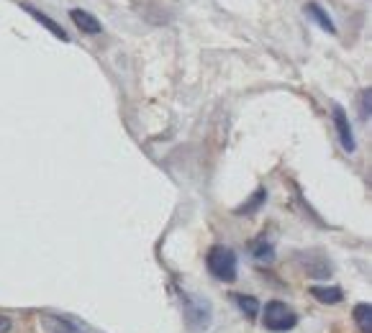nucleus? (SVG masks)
<instances>
[{
  "mask_svg": "<svg viewBox=\"0 0 372 333\" xmlns=\"http://www.w3.org/2000/svg\"><path fill=\"white\" fill-rule=\"evenodd\" d=\"M206 264H208L211 274L221 282H234L236 279V270H239V259H236L234 249L228 246H211L208 256H206Z\"/></svg>",
  "mask_w": 372,
  "mask_h": 333,
  "instance_id": "f257e3e1",
  "label": "nucleus"
},
{
  "mask_svg": "<svg viewBox=\"0 0 372 333\" xmlns=\"http://www.w3.org/2000/svg\"><path fill=\"white\" fill-rule=\"evenodd\" d=\"M262 323H264V328H267V331L285 333V331H291V328H295V323H298V315L293 313L285 303H280V300H273V303H267V307H264Z\"/></svg>",
  "mask_w": 372,
  "mask_h": 333,
  "instance_id": "f03ea898",
  "label": "nucleus"
},
{
  "mask_svg": "<svg viewBox=\"0 0 372 333\" xmlns=\"http://www.w3.org/2000/svg\"><path fill=\"white\" fill-rule=\"evenodd\" d=\"M185 318L190 321L193 331H200V328H206V325H208L211 305L208 303H203L200 297H190V300L185 303Z\"/></svg>",
  "mask_w": 372,
  "mask_h": 333,
  "instance_id": "7ed1b4c3",
  "label": "nucleus"
},
{
  "mask_svg": "<svg viewBox=\"0 0 372 333\" xmlns=\"http://www.w3.org/2000/svg\"><path fill=\"white\" fill-rule=\"evenodd\" d=\"M334 126H336V136H339V144L344 152L352 154L357 149V141H354L352 126H349V118H346L344 108L342 105H334Z\"/></svg>",
  "mask_w": 372,
  "mask_h": 333,
  "instance_id": "20e7f679",
  "label": "nucleus"
},
{
  "mask_svg": "<svg viewBox=\"0 0 372 333\" xmlns=\"http://www.w3.org/2000/svg\"><path fill=\"white\" fill-rule=\"evenodd\" d=\"M70 19H72V23L80 31H85V34H100L103 31V26H100V21L92 16V13H88V10L82 8H72L70 10Z\"/></svg>",
  "mask_w": 372,
  "mask_h": 333,
  "instance_id": "39448f33",
  "label": "nucleus"
},
{
  "mask_svg": "<svg viewBox=\"0 0 372 333\" xmlns=\"http://www.w3.org/2000/svg\"><path fill=\"white\" fill-rule=\"evenodd\" d=\"M21 8L26 10V13H31V16H34V19H37L39 23H41V26H46V28H49V31H52V34H55L57 39H62V41H70V37H67V31H64V28L59 26V23H57V21H52V19H49V16H46V13H41V10H39V8H34V6H28V3H21Z\"/></svg>",
  "mask_w": 372,
  "mask_h": 333,
  "instance_id": "423d86ee",
  "label": "nucleus"
},
{
  "mask_svg": "<svg viewBox=\"0 0 372 333\" xmlns=\"http://www.w3.org/2000/svg\"><path fill=\"white\" fill-rule=\"evenodd\" d=\"M306 13H309L311 19L316 21L324 31H329V34H336V26H334V21H331V16H329L326 10L321 8L318 3H313V0H311V3H306Z\"/></svg>",
  "mask_w": 372,
  "mask_h": 333,
  "instance_id": "0eeeda50",
  "label": "nucleus"
},
{
  "mask_svg": "<svg viewBox=\"0 0 372 333\" xmlns=\"http://www.w3.org/2000/svg\"><path fill=\"white\" fill-rule=\"evenodd\" d=\"M309 292L316 297L318 303H324V305H336V303L344 300V292H342L339 287H318V285H313Z\"/></svg>",
  "mask_w": 372,
  "mask_h": 333,
  "instance_id": "6e6552de",
  "label": "nucleus"
},
{
  "mask_svg": "<svg viewBox=\"0 0 372 333\" xmlns=\"http://www.w3.org/2000/svg\"><path fill=\"white\" fill-rule=\"evenodd\" d=\"M354 321H357L362 333H372V307L367 303H360L354 307Z\"/></svg>",
  "mask_w": 372,
  "mask_h": 333,
  "instance_id": "1a4fd4ad",
  "label": "nucleus"
},
{
  "mask_svg": "<svg viewBox=\"0 0 372 333\" xmlns=\"http://www.w3.org/2000/svg\"><path fill=\"white\" fill-rule=\"evenodd\" d=\"M234 303L246 318H257V313H260V303L252 295H234Z\"/></svg>",
  "mask_w": 372,
  "mask_h": 333,
  "instance_id": "9d476101",
  "label": "nucleus"
},
{
  "mask_svg": "<svg viewBox=\"0 0 372 333\" xmlns=\"http://www.w3.org/2000/svg\"><path fill=\"white\" fill-rule=\"evenodd\" d=\"M264 198H267V192H264V190L260 188V190H257V192H255V198L249 200V203H246V205H242V208H239V210H236V213H239V216H244V213H252V210H257V208L262 205V203H264Z\"/></svg>",
  "mask_w": 372,
  "mask_h": 333,
  "instance_id": "9b49d317",
  "label": "nucleus"
},
{
  "mask_svg": "<svg viewBox=\"0 0 372 333\" xmlns=\"http://www.w3.org/2000/svg\"><path fill=\"white\" fill-rule=\"evenodd\" d=\"M255 256H257V261H273L275 249L267 241H260V243H255Z\"/></svg>",
  "mask_w": 372,
  "mask_h": 333,
  "instance_id": "f8f14e48",
  "label": "nucleus"
},
{
  "mask_svg": "<svg viewBox=\"0 0 372 333\" xmlns=\"http://www.w3.org/2000/svg\"><path fill=\"white\" fill-rule=\"evenodd\" d=\"M372 113V92L370 90H362V95H360V116L367 121Z\"/></svg>",
  "mask_w": 372,
  "mask_h": 333,
  "instance_id": "ddd939ff",
  "label": "nucleus"
},
{
  "mask_svg": "<svg viewBox=\"0 0 372 333\" xmlns=\"http://www.w3.org/2000/svg\"><path fill=\"white\" fill-rule=\"evenodd\" d=\"M10 331V318L0 315V333H8Z\"/></svg>",
  "mask_w": 372,
  "mask_h": 333,
  "instance_id": "4468645a",
  "label": "nucleus"
}]
</instances>
